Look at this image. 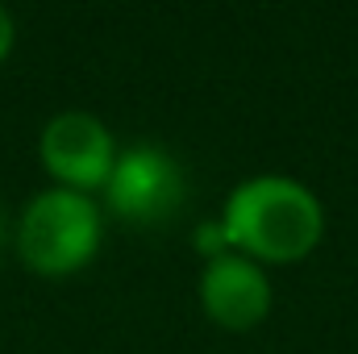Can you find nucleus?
<instances>
[{
  "label": "nucleus",
  "instance_id": "1",
  "mask_svg": "<svg viewBox=\"0 0 358 354\" xmlns=\"http://www.w3.org/2000/svg\"><path fill=\"white\" fill-rule=\"evenodd\" d=\"M217 225L234 255H246L259 267L300 263L325 234V204L296 176L267 171L242 179L225 196Z\"/></svg>",
  "mask_w": 358,
  "mask_h": 354
},
{
  "label": "nucleus",
  "instance_id": "2",
  "mask_svg": "<svg viewBox=\"0 0 358 354\" xmlns=\"http://www.w3.org/2000/svg\"><path fill=\"white\" fill-rule=\"evenodd\" d=\"M104 242V208L96 196L71 187H42L29 196L13 225V250L25 271L67 279L96 259Z\"/></svg>",
  "mask_w": 358,
  "mask_h": 354
},
{
  "label": "nucleus",
  "instance_id": "3",
  "mask_svg": "<svg viewBox=\"0 0 358 354\" xmlns=\"http://www.w3.org/2000/svg\"><path fill=\"white\" fill-rule=\"evenodd\" d=\"M104 208L117 213L129 225H167L183 208L187 196V179L183 167L171 150L155 146V142H138L117 150V163L100 187Z\"/></svg>",
  "mask_w": 358,
  "mask_h": 354
},
{
  "label": "nucleus",
  "instance_id": "4",
  "mask_svg": "<svg viewBox=\"0 0 358 354\" xmlns=\"http://www.w3.org/2000/svg\"><path fill=\"white\" fill-rule=\"evenodd\" d=\"M38 159H42L46 176L55 179V187H71V192L92 196L104 187V179L117 163V142H113V129L96 113L63 108L42 125Z\"/></svg>",
  "mask_w": 358,
  "mask_h": 354
},
{
  "label": "nucleus",
  "instance_id": "5",
  "mask_svg": "<svg viewBox=\"0 0 358 354\" xmlns=\"http://www.w3.org/2000/svg\"><path fill=\"white\" fill-rule=\"evenodd\" d=\"M200 309L213 325L229 330V334H246L255 325H263L275 300L267 267H259L246 255H217L200 267V283H196Z\"/></svg>",
  "mask_w": 358,
  "mask_h": 354
},
{
  "label": "nucleus",
  "instance_id": "6",
  "mask_svg": "<svg viewBox=\"0 0 358 354\" xmlns=\"http://www.w3.org/2000/svg\"><path fill=\"white\" fill-rule=\"evenodd\" d=\"M13 46H17V21H13V13L0 4V63L13 55Z\"/></svg>",
  "mask_w": 358,
  "mask_h": 354
},
{
  "label": "nucleus",
  "instance_id": "7",
  "mask_svg": "<svg viewBox=\"0 0 358 354\" xmlns=\"http://www.w3.org/2000/svg\"><path fill=\"white\" fill-rule=\"evenodd\" d=\"M0 242H4V221H0Z\"/></svg>",
  "mask_w": 358,
  "mask_h": 354
}]
</instances>
